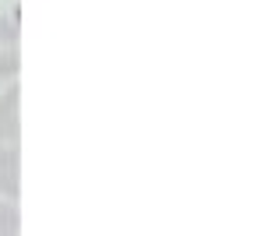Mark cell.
Returning a JSON list of instances; mask_svg holds the SVG:
<instances>
[{"label":"cell","mask_w":254,"mask_h":236,"mask_svg":"<svg viewBox=\"0 0 254 236\" xmlns=\"http://www.w3.org/2000/svg\"><path fill=\"white\" fill-rule=\"evenodd\" d=\"M21 71V36L18 25L0 18V78H14Z\"/></svg>","instance_id":"cell-1"},{"label":"cell","mask_w":254,"mask_h":236,"mask_svg":"<svg viewBox=\"0 0 254 236\" xmlns=\"http://www.w3.org/2000/svg\"><path fill=\"white\" fill-rule=\"evenodd\" d=\"M0 194H7L18 201L21 194V148L18 141H7V148L0 152Z\"/></svg>","instance_id":"cell-2"},{"label":"cell","mask_w":254,"mask_h":236,"mask_svg":"<svg viewBox=\"0 0 254 236\" xmlns=\"http://www.w3.org/2000/svg\"><path fill=\"white\" fill-rule=\"evenodd\" d=\"M0 134L7 141H21V85H11L0 95Z\"/></svg>","instance_id":"cell-3"},{"label":"cell","mask_w":254,"mask_h":236,"mask_svg":"<svg viewBox=\"0 0 254 236\" xmlns=\"http://www.w3.org/2000/svg\"><path fill=\"white\" fill-rule=\"evenodd\" d=\"M21 233V208L14 201H0V236H18Z\"/></svg>","instance_id":"cell-4"},{"label":"cell","mask_w":254,"mask_h":236,"mask_svg":"<svg viewBox=\"0 0 254 236\" xmlns=\"http://www.w3.org/2000/svg\"><path fill=\"white\" fill-rule=\"evenodd\" d=\"M7 148V138H4V134H0V152H4Z\"/></svg>","instance_id":"cell-5"}]
</instances>
